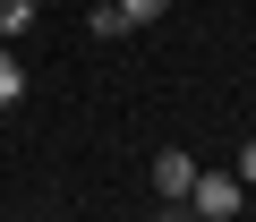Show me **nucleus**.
<instances>
[{"label":"nucleus","mask_w":256,"mask_h":222,"mask_svg":"<svg viewBox=\"0 0 256 222\" xmlns=\"http://www.w3.org/2000/svg\"><path fill=\"white\" fill-rule=\"evenodd\" d=\"M239 214V180L230 171H196V188H188V222H230Z\"/></svg>","instance_id":"1"},{"label":"nucleus","mask_w":256,"mask_h":222,"mask_svg":"<svg viewBox=\"0 0 256 222\" xmlns=\"http://www.w3.org/2000/svg\"><path fill=\"white\" fill-rule=\"evenodd\" d=\"M188 188H196V162H188L180 146H162V154H154V196H162V205H188Z\"/></svg>","instance_id":"2"},{"label":"nucleus","mask_w":256,"mask_h":222,"mask_svg":"<svg viewBox=\"0 0 256 222\" xmlns=\"http://www.w3.org/2000/svg\"><path fill=\"white\" fill-rule=\"evenodd\" d=\"M34 9H43V0H0V43L26 34V26H34Z\"/></svg>","instance_id":"3"},{"label":"nucleus","mask_w":256,"mask_h":222,"mask_svg":"<svg viewBox=\"0 0 256 222\" xmlns=\"http://www.w3.org/2000/svg\"><path fill=\"white\" fill-rule=\"evenodd\" d=\"M18 94H26V68H18V52H9V43H0V111H9Z\"/></svg>","instance_id":"4"},{"label":"nucleus","mask_w":256,"mask_h":222,"mask_svg":"<svg viewBox=\"0 0 256 222\" xmlns=\"http://www.w3.org/2000/svg\"><path fill=\"white\" fill-rule=\"evenodd\" d=\"M111 9H120V26H154V18L171 9V0H111Z\"/></svg>","instance_id":"5"},{"label":"nucleus","mask_w":256,"mask_h":222,"mask_svg":"<svg viewBox=\"0 0 256 222\" xmlns=\"http://www.w3.org/2000/svg\"><path fill=\"white\" fill-rule=\"evenodd\" d=\"M239 180H248V188H256V137H248V146H239Z\"/></svg>","instance_id":"6"},{"label":"nucleus","mask_w":256,"mask_h":222,"mask_svg":"<svg viewBox=\"0 0 256 222\" xmlns=\"http://www.w3.org/2000/svg\"><path fill=\"white\" fill-rule=\"evenodd\" d=\"M154 222H188V205H162V214H154Z\"/></svg>","instance_id":"7"}]
</instances>
